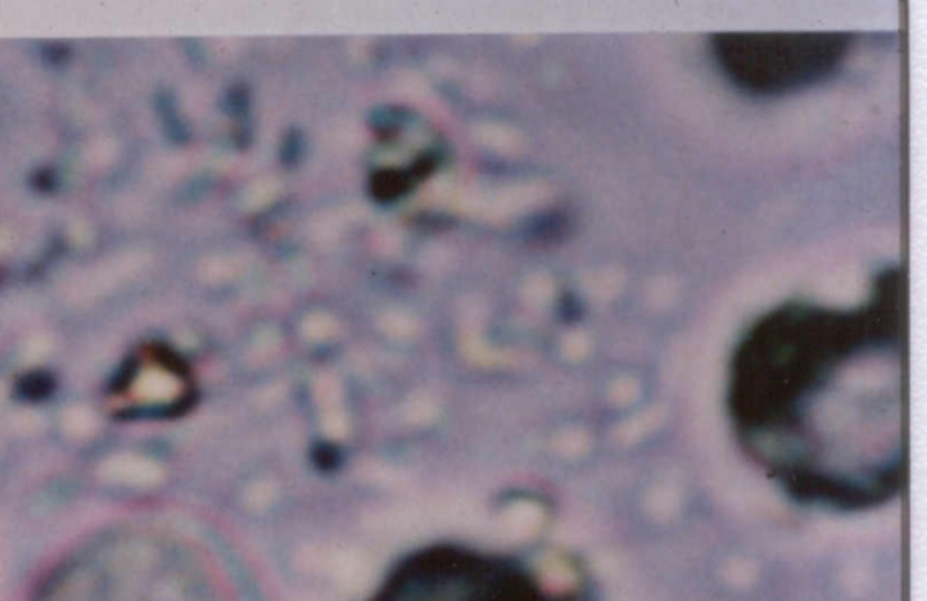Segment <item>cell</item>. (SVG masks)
<instances>
[{
  "instance_id": "6da1fadb",
  "label": "cell",
  "mask_w": 927,
  "mask_h": 601,
  "mask_svg": "<svg viewBox=\"0 0 927 601\" xmlns=\"http://www.w3.org/2000/svg\"><path fill=\"white\" fill-rule=\"evenodd\" d=\"M303 562L308 567L326 571L339 589L350 592V594L363 592L372 582V563L359 551H352V549H341V551H332V553L312 551L306 554Z\"/></svg>"
},
{
  "instance_id": "7a4b0ae2",
  "label": "cell",
  "mask_w": 927,
  "mask_h": 601,
  "mask_svg": "<svg viewBox=\"0 0 927 601\" xmlns=\"http://www.w3.org/2000/svg\"><path fill=\"white\" fill-rule=\"evenodd\" d=\"M102 475L120 486H153L160 480V468L142 457H113L102 466Z\"/></svg>"
}]
</instances>
